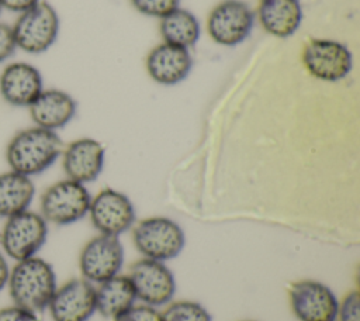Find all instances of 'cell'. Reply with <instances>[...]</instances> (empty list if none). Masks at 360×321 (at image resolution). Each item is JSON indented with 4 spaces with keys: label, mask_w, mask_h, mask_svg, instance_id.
Here are the masks:
<instances>
[{
    "label": "cell",
    "mask_w": 360,
    "mask_h": 321,
    "mask_svg": "<svg viewBox=\"0 0 360 321\" xmlns=\"http://www.w3.org/2000/svg\"><path fill=\"white\" fill-rule=\"evenodd\" d=\"M62 151L63 142L55 131L32 125L10 138L4 155L8 169L32 177L51 168Z\"/></svg>",
    "instance_id": "cell-1"
},
{
    "label": "cell",
    "mask_w": 360,
    "mask_h": 321,
    "mask_svg": "<svg viewBox=\"0 0 360 321\" xmlns=\"http://www.w3.org/2000/svg\"><path fill=\"white\" fill-rule=\"evenodd\" d=\"M56 287L53 266L35 255L14 262L6 289L13 304L39 314L46 310Z\"/></svg>",
    "instance_id": "cell-2"
},
{
    "label": "cell",
    "mask_w": 360,
    "mask_h": 321,
    "mask_svg": "<svg viewBox=\"0 0 360 321\" xmlns=\"http://www.w3.org/2000/svg\"><path fill=\"white\" fill-rule=\"evenodd\" d=\"M132 241L143 258L166 262L183 252L186 235L174 220L155 215L143 218L132 227Z\"/></svg>",
    "instance_id": "cell-3"
},
{
    "label": "cell",
    "mask_w": 360,
    "mask_h": 321,
    "mask_svg": "<svg viewBox=\"0 0 360 321\" xmlns=\"http://www.w3.org/2000/svg\"><path fill=\"white\" fill-rule=\"evenodd\" d=\"M48 225L39 211L30 208L6 218L0 228L3 253L14 262L38 255L46 242Z\"/></svg>",
    "instance_id": "cell-4"
},
{
    "label": "cell",
    "mask_w": 360,
    "mask_h": 321,
    "mask_svg": "<svg viewBox=\"0 0 360 321\" xmlns=\"http://www.w3.org/2000/svg\"><path fill=\"white\" fill-rule=\"evenodd\" d=\"M90 201L87 187L66 177L44 190L39 199V214L48 224L69 225L87 215Z\"/></svg>",
    "instance_id": "cell-5"
},
{
    "label": "cell",
    "mask_w": 360,
    "mask_h": 321,
    "mask_svg": "<svg viewBox=\"0 0 360 321\" xmlns=\"http://www.w3.org/2000/svg\"><path fill=\"white\" fill-rule=\"evenodd\" d=\"M17 49L39 55L48 51L59 34V15L46 1H39L18 14L11 25Z\"/></svg>",
    "instance_id": "cell-6"
},
{
    "label": "cell",
    "mask_w": 360,
    "mask_h": 321,
    "mask_svg": "<svg viewBox=\"0 0 360 321\" xmlns=\"http://www.w3.org/2000/svg\"><path fill=\"white\" fill-rule=\"evenodd\" d=\"M301 61L307 72L322 82H339L353 68L352 52L335 39H311L302 49Z\"/></svg>",
    "instance_id": "cell-7"
},
{
    "label": "cell",
    "mask_w": 360,
    "mask_h": 321,
    "mask_svg": "<svg viewBox=\"0 0 360 321\" xmlns=\"http://www.w3.org/2000/svg\"><path fill=\"white\" fill-rule=\"evenodd\" d=\"M255 24V14L242 0H224L218 3L207 18L210 38L224 46H235L243 42Z\"/></svg>",
    "instance_id": "cell-8"
},
{
    "label": "cell",
    "mask_w": 360,
    "mask_h": 321,
    "mask_svg": "<svg viewBox=\"0 0 360 321\" xmlns=\"http://www.w3.org/2000/svg\"><path fill=\"white\" fill-rule=\"evenodd\" d=\"M136 300L150 307L166 306L176 293V279L165 262L142 258L136 260L128 273Z\"/></svg>",
    "instance_id": "cell-9"
},
{
    "label": "cell",
    "mask_w": 360,
    "mask_h": 321,
    "mask_svg": "<svg viewBox=\"0 0 360 321\" xmlns=\"http://www.w3.org/2000/svg\"><path fill=\"white\" fill-rule=\"evenodd\" d=\"M124 246L120 237L98 234L84 244L79 253L82 277L90 283H101L118 275L124 265Z\"/></svg>",
    "instance_id": "cell-10"
},
{
    "label": "cell",
    "mask_w": 360,
    "mask_h": 321,
    "mask_svg": "<svg viewBox=\"0 0 360 321\" xmlns=\"http://www.w3.org/2000/svg\"><path fill=\"white\" fill-rule=\"evenodd\" d=\"M288 301L298 321H335L339 300L329 286L314 279L294 282Z\"/></svg>",
    "instance_id": "cell-11"
},
{
    "label": "cell",
    "mask_w": 360,
    "mask_h": 321,
    "mask_svg": "<svg viewBox=\"0 0 360 321\" xmlns=\"http://www.w3.org/2000/svg\"><path fill=\"white\" fill-rule=\"evenodd\" d=\"M87 214L100 234L112 237H120L131 229L136 220L135 207L129 197L110 187L91 197Z\"/></svg>",
    "instance_id": "cell-12"
},
{
    "label": "cell",
    "mask_w": 360,
    "mask_h": 321,
    "mask_svg": "<svg viewBox=\"0 0 360 321\" xmlns=\"http://www.w3.org/2000/svg\"><path fill=\"white\" fill-rule=\"evenodd\" d=\"M52 321H89L96 313V287L83 277L58 286L46 307Z\"/></svg>",
    "instance_id": "cell-13"
},
{
    "label": "cell",
    "mask_w": 360,
    "mask_h": 321,
    "mask_svg": "<svg viewBox=\"0 0 360 321\" xmlns=\"http://www.w3.org/2000/svg\"><path fill=\"white\" fill-rule=\"evenodd\" d=\"M42 90V75L28 62L7 63L0 72V96L13 107L28 108Z\"/></svg>",
    "instance_id": "cell-14"
},
{
    "label": "cell",
    "mask_w": 360,
    "mask_h": 321,
    "mask_svg": "<svg viewBox=\"0 0 360 321\" xmlns=\"http://www.w3.org/2000/svg\"><path fill=\"white\" fill-rule=\"evenodd\" d=\"M104 146L94 138H79L62 151V168L68 179L89 183L98 177L104 166Z\"/></svg>",
    "instance_id": "cell-15"
},
{
    "label": "cell",
    "mask_w": 360,
    "mask_h": 321,
    "mask_svg": "<svg viewBox=\"0 0 360 321\" xmlns=\"http://www.w3.org/2000/svg\"><path fill=\"white\" fill-rule=\"evenodd\" d=\"M145 66L153 82L163 86H173L188 76L193 59L188 49L163 42L148 54Z\"/></svg>",
    "instance_id": "cell-16"
},
{
    "label": "cell",
    "mask_w": 360,
    "mask_h": 321,
    "mask_svg": "<svg viewBox=\"0 0 360 321\" xmlns=\"http://www.w3.org/2000/svg\"><path fill=\"white\" fill-rule=\"evenodd\" d=\"M76 100L59 89H44L30 104L28 113L34 125L55 131L68 125L76 114Z\"/></svg>",
    "instance_id": "cell-17"
},
{
    "label": "cell",
    "mask_w": 360,
    "mask_h": 321,
    "mask_svg": "<svg viewBox=\"0 0 360 321\" xmlns=\"http://www.w3.org/2000/svg\"><path fill=\"white\" fill-rule=\"evenodd\" d=\"M257 18L267 34L288 38L301 25V3L300 0H259Z\"/></svg>",
    "instance_id": "cell-18"
},
{
    "label": "cell",
    "mask_w": 360,
    "mask_h": 321,
    "mask_svg": "<svg viewBox=\"0 0 360 321\" xmlns=\"http://www.w3.org/2000/svg\"><path fill=\"white\" fill-rule=\"evenodd\" d=\"M136 301L134 286L127 276L115 275L96 287V311L105 318H115Z\"/></svg>",
    "instance_id": "cell-19"
},
{
    "label": "cell",
    "mask_w": 360,
    "mask_h": 321,
    "mask_svg": "<svg viewBox=\"0 0 360 321\" xmlns=\"http://www.w3.org/2000/svg\"><path fill=\"white\" fill-rule=\"evenodd\" d=\"M35 196L31 177L11 169L0 173V218H8L28 210Z\"/></svg>",
    "instance_id": "cell-20"
},
{
    "label": "cell",
    "mask_w": 360,
    "mask_h": 321,
    "mask_svg": "<svg viewBox=\"0 0 360 321\" xmlns=\"http://www.w3.org/2000/svg\"><path fill=\"white\" fill-rule=\"evenodd\" d=\"M159 30L166 44L191 48L200 38V23L197 17L186 8H174L160 18Z\"/></svg>",
    "instance_id": "cell-21"
},
{
    "label": "cell",
    "mask_w": 360,
    "mask_h": 321,
    "mask_svg": "<svg viewBox=\"0 0 360 321\" xmlns=\"http://www.w3.org/2000/svg\"><path fill=\"white\" fill-rule=\"evenodd\" d=\"M160 315L162 321H212L210 311L194 300L170 301Z\"/></svg>",
    "instance_id": "cell-22"
},
{
    "label": "cell",
    "mask_w": 360,
    "mask_h": 321,
    "mask_svg": "<svg viewBox=\"0 0 360 321\" xmlns=\"http://www.w3.org/2000/svg\"><path fill=\"white\" fill-rule=\"evenodd\" d=\"M132 7L148 17L162 18L179 7L180 0H129Z\"/></svg>",
    "instance_id": "cell-23"
},
{
    "label": "cell",
    "mask_w": 360,
    "mask_h": 321,
    "mask_svg": "<svg viewBox=\"0 0 360 321\" xmlns=\"http://www.w3.org/2000/svg\"><path fill=\"white\" fill-rule=\"evenodd\" d=\"M335 321H360V294L357 290L346 293L339 300Z\"/></svg>",
    "instance_id": "cell-24"
},
{
    "label": "cell",
    "mask_w": 360,
    "mask_h": 321,
    "mask_svg": "<svg viewBox=\"0 0 360 321\" xmlns=\"http://www.w3.org/2000/svg\"><path fill=\"white\" fill-rule=\"evenodd\" d=\"M112 321H162L160 311L156 307H150L146 304H134Z\"/></svg>",
    "instance_id": "cell-25"
},
{
    "label": "cell",
    "mask_w": 360,
    "mask_h": 321,
    "mask_svg": "<svg viewBox=\"0 0 360 321\" xmlns=\"http://www.w3.org/2000/svg\"><path fill=\"white\" fill-rule=\"evenodd\" d=\"M0 321H41V320H39V314L11 303L10 306L0 308Z\"/></svg>",
    "instance_id": "cell-26"
},
{
    "label": "cell",
    "mask_w": 360,
    "mask_h": 321,
    "mask_svg": "<svg viewBox=\"0 0 360 321\" xmlns=\"http://www.w3.org/2000/svg\"><path fill=\"white\" fill-rule=\"evenodd\" d=\"M17 51L13 28L8 24L0 21V63L8 61Z\"/></svg>",
    "instance_id": "cell-27"
},
{
    "label": "cell",
    "mask_w": 360,
    "mask_h": 321,
    "mask_svg": "<svg viewBox=\"0 0 360 321\" xmlns=\"http://www.w3.org/2000/svg\"><path fill=\"white\" fill-rule=\"evenodd\" d=\"M39 1L41 0H0V4L3 8L20 14V13L31 8L32 6H35Z\"/></svg>",
    "instance_id": "cell-28"
},
{
    "label": "cell",
    "mask_w": 360,
    "mask_h": 321,
    "mask_svg": "<svg viewBox=\"0 0 360 321\" xmlns=\"http://www.w3.org/2000/svg\"><path fill=\"white\" fill-rule=\"evenodd\" d=\"M10 269H11V266L8 263V258L0 249V293L7 287Z\"/></svg>",
    "instance_id": "cell-29"
},
{
    "label": "cell",
    "mask_w": 360,
    "mask_h": 321,
    "mask_svg": "<svg viewBox=\"0 0 360 321\" xmlns=\"http://www.w3.org/2000/svg\"><path fill=\"white\" fill-rule=\"evenodd\" d=\"M242 321H256V320H242Z\"/></svg>",
    "instance_id": "cell-30"
},
{
    "label": "cell",
    "mask_w": 360,
    "mask_h": 321,
    "mask_svg": "<svg viewBox=\"0 0 360 321\" xmlns=\"http://www.w3.org/2000/svg\"><path fill=\"white\" fill-rule=\"evenodd\" d=\"M1 10H3V7H1V4H0V13H1Z\"/></svg>",
    "instance_id": "cell-31"
},
{
    "label": "cell",
    "mask_w": 360,
    "mask_h": 321,
    "mask_svg": "<svg viewBox=\"0 0 360 321\" xmlns=\"http://www.w3.org/2000/svg\"><path fill=\"white\" fill-rule=\"evenodd\" d=\"M0 228H1V227H0Z\"/></svg>",
    "instance_id": "cell-32"
}]
</instances>
